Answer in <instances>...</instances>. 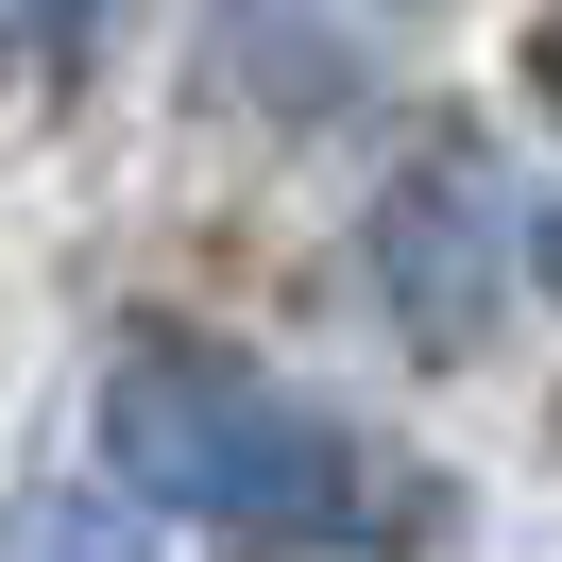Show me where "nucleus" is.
I'll use <instances>...</instances> for the list:
<instances>
[{"label":"nucleus","mask_w":562,"mask_h":562,"mask_svg":"<svg viewBox=\"0 0 562 562\" xmlns=\"http://www.w3.org/2000/svg\"><path fill=\"white\" fill-rule=\"evenodd\" d=\"M0 562H154V528L120 494H18L0 512Z\"/></svg>","instance_id":"3"},{"label":"nucleus","mask_w":562,"mask_h":562,"mask_svg":"<svg viewBox=\"0 0 562 562\" xmlns=\"http://www.w3.org/2000/svg\"><path fill=\"white\" fill-rule=\"evenodd\" d=\"M375 290L426 358H477L512 307V171L477 137H409V171L375 188Z\"/></svg>","instance_id":"2"},{"label":"nucleus","mask_w":562,"mask_h":562,"mask_svg":"<svg viewBox=\"0 0 562 562\" xmlns=\"http://www.w3.org/2000/svg\"><path fill=\"white\" fill-rule=\"evenodd\" d=\"M103 460L222 546H375V528H409V477L324 392H290L239 341H188V324L103 358Z\"/></svg>","instance_id":"1"},{"label":"nucleus","mask_w":562,"mask_h":562,"mask_svg":"<svg viewBox=\"0 0 562 562\" xmlns=\"http://www.w3.org/2000/svg\"><path fill=\"white\" fill-rule=\"evenodd\" d=\"M528 256H546V290H562V205H546V222H528Z\"/></svg>","instance_id":"4"}]
</instances>
